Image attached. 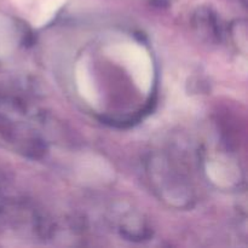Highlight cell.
I'll return each mask as SVG.
<instances>
[{
	"label": "cell",
	"instance_id": "obj_1",
	"mask_svg": "<svg viewBox=\"0 0 248 248\" xmlns=\"http://www.w3.org/2000/svg\"><path fill=\"white\" fill-rule=\"evenodd\" d=\"M110 55L127 70L138 90L149 93L154 81V67L148 51L140 44L126 41L111 47Z\"/></svg>",
	"mask_w": 248,
	"mask_h": 248
},
{
	"label": "cell",
	"instance_id": "obj_2",
	"mask_svg": "<svg viewBox=\"0 0 248 248\" xmlns=\"http://www.w3.org/2000/svg\"><path fill=\"white\" fill-rule=\"evenodd\" d=\"M78 87H79V91L81 92L82 96L85 97L89 103L93 104L97 103V92L93 90V85H92L91 77H90V73L87 70L86 65L80 64L78 68Z\"/></svg>",
	"mask_w": 248,
	"mask_h": 248
}]
</instances>
